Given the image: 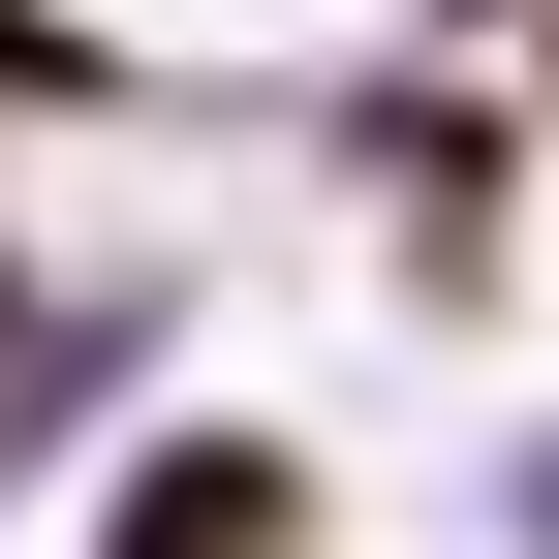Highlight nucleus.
I'll use <instances>...</instances> for the list:
<instances>
[{
  "label": "nucleus",
  "mask_w": 559,
  "mask_h": 559,
  "mask_svg": "<svg viewBox=\"0 0 559 559\" xmlns=\"http://www.w3.org/2000/svg\"><path fill=\"white\" fill-rule=\"evenodd\" d=\"M249 528H280V466H249V436H218V466H156V498H124V559H249Z\"/></svg>",
  "instance_id": "obj_1"
}]
</instances>
